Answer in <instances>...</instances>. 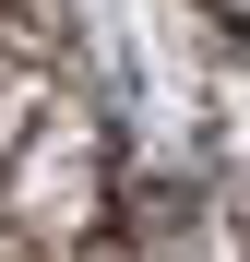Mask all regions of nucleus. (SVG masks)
Returning <instances> with one entry per match:
<instances>
[{
  "label": "nucleus",
  "mask_w": 250,
  "mask_h": 262,
  "mask_svg": "<svg viewBox=\"0 0 250 262\" xmlns=\"http://www.w3.org/2000/svg\"><path fill=\"white\" fill-rule=\"evenodd\" d=\"M107 203H119V155L60 96L36 119V143L0 167V262H72L83 238H107Z\"/></svg>",
  "instance_id": "f257e3e1"
},
{
  "label": "nucleus",
  "mask_w": 250,
  "mask_h": 262,
  "mask_svg": "<svg viewBox=\"0 0 250 262\" xmlns=\"http://www.w3.org/2000/svg\"><path fill=\"white\" fill-rule=\"evenodd\" d=\"M48 107H60V72H48V48L24 36V48L0 60V167L36 143V119H48Z\"/></svg>",
  "instance_id": "f03ea898"
},
{
  "label": "nucleus",
  "mask_w": 250,
  "mask_h": 262,
  "mask_svg": "<svg viewBox=\"0 0 250 262\" xmlns=\"http://www.w3.org/2000/svg\"><path fill=\"white\" fill-rule=\"evenodd\" d=\"M202 119H215V167H226V191H238V227H250V48H238V60L215 72Z\"/></svg>",
  "instance_id": "7ed1b4c3"
},
{
  "label": "nucleus",
  "mask_w": 250,
  "mask_h": 262,
  "mask_svg": "<svg viewBox=\"0 0 250 262\" xmlns=\"http://www.w3.org/2000/svg\"><path fill=\"white\" fill-rule=\"evenodd\" d=\"M72 262H143V250H131V238H83Z\"/></svg>",
  "instance_id": "20e7f679"
},
{
  "label": "nucleus",
  "mask_w": 250,
  "mask_h": 262,
  "mask_svg": "<svg viewBox=\"0 0 250 262\" xmlns=\"http://www.w3.org/2000/svg\"><path fill=\"white\" fill-rule=\"evenodd\" d=\"M12 48H24V12H12V0H0V60H12Z\"/></svg>",
  "instance_id": "39448f33"
},
{
  "label": "nucleus",
  "mask_w": 250,
  "mask_h": 262,
  "mask_svg": "<svg viewBox=\"0 0 250 262\" xmlns=\"http://www.w3.org/2000/svg\"><path fill=\"white\" fill-rule=\"evenodd\" d=\"M215 12H226V36H238V48H250V0H215Z\"/></svg>",
  "instance_id": "423d86ee"
}]
</instances>
